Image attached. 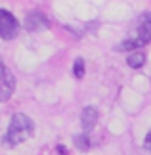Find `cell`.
Returning <instances> with one entry per match:
<instances>
[{
    "mask_svg": "<svg viewBox=\"0 0 151 155\" xmlns=\"http://www.w3.org/2000/svg\"><path fill=\"white\" fill-rule=\"evenodd\" d=\"M143 147H146L147 151H151V130L147 132V136H146V142H143Z\"/></svg>",
    "mask_w": 151,
    "mask_h": 155,
    "instance_id": "obj_10",
    "label": "cell"
},
{
    "mask_svg": "<svg viewBox=\"0 0 151 155\" xmlns=\"http://www.w3.org/2000/svg\"><path fill=\"white\" fill-rule=\"evenodd\" d=\"M19 31V23L8 10H0V38L10 40Z\"/></svg>",
    "mask_w": 151,
    "mask_h": 155,
    "instance_id": "obj_4",
    "label": "cell"
},
{
    "mask_svg": "<svg viewBox=\"0 0 151 155\" xmlns=\"http://www.w3.org/2000/svg\"><path fill=\"white\" fill-rule=\"evenodd\" d=\"M126 61H128V65H130L132 69H140L142 65L146 63V54H143V52H134V54H130V56H128Z\"/></svg>",
    "mask_w": 151,
    "mask_h": 155,
    "instance_id": "obj_7",
    "label": "cell"
},
{
    "mask_svg": "<svg viewBox=\"0 0 151 155\" xmlns=\"http://www.w3.org/2000/svg\"><path fill=\"white\" fill-rule=\"evenodd\" d=\"M34 130V123L29 119L27 115H23V113H15L14 117H11L10 121V127H8V132L4 134V146L8 147H15L23 144L27 138H31Z\"/></svg>",
    "mask_w": 151,
    "mask_h": 155,
    "instance_id": "obj_1",
    "label": "cell"
},
{
    "mask_svg": "<svg viewBox=\"0 0 151 155\" xmlns=\"http://www.w3.org/2000/svg\"><path fill=\"white\" fill-rule=\"evenodd\" d=\"M147 42H151V14H143L138 19L136 35L117 44V50H138Z\"/></svg>",
    "mask_w": 151,
    "mask_h": 155,
    "instance_id": "obj_2",
    "label": "cell"
},
{
    "mask_svg": "<svg viewBox=\"0 0 151 155\" xmlns=\"http://www.w3.org/2000/svg\"><path fill=\"white\" fill-rule=\"evenodd\" d=\"M14 90H15V77L11 75V71L0 59V102L10 100Z\"/></svg>",
    "mask_w": 151,
    "mask_h": 155,
    "instance_id": "obj_3",
    "label": "cell"
},
{
    "mask_svg": "<svg viewBox=\"0 0 151 155\" xmlns=\"http://www.w3.org/2000/svg\"><path fill=\"white\" fill-rule=\"evenodd\" d=\"M75 146H77L80 151H86L88 147H90V138H88V134L84 132V134L75 136Z\"/></svg>",
    "mask_w": 151,
    "mask_h": 155,
    "instance_id": "obj_8",
    "label": "cell"
},
{
    "mask_svg": "<svg viewBox=\"0 0 151 155\" xmlns=\"http://www.w3.org/2000/svg\"><path fill=\"white\" fill-rule=\"evenodd\" d=\"M80 121H82V128H84V132H90V130L96 127V123H98V109H96V107H92V105L84 107Z\"/></svg>",
    "mask_w": 151,
    "mask_h": 155,
    "instance_id": "obj_6",
    "label": "cell"
},
{
    "mask_svg": "<svg viewBox=\"0 0 151 155\" xmlns=\"http://www.w3.org/2000/svg\"><path fill=\"white\" fill-rule=\"evenodd\" d=\"M73 75L77 77V79H82V77H84V59L78 58L77 61L73 63Z\"/></svg>",
    "mask_w": 151,
    "mask_h": 155,
    "instance_id": "obj_9",
    "label": "cell"
},
{
    "mask_svg": "<svg viewBox=\"0 0 151 155\" xmlns=\"http://www.w3.org/2000/svg\"><path fill=\"white\" fill-rule=\"evenodd\" d=\"M23 25H25L27 31H40V29L48 27V17L40 12H31V14H27Z\"/></svg>",
    "mask_w": 151,
    "mask_h": 155,
    "instance_id": "obj_5",
    "label": "cell"
},
{
    "mask_svg": "<svg viewBox=\"0 0 151 155\" xmlns=\"http://www.w3.org/2000/svg\"><path fill=\"white\" fill-rule=\"evenodd\" d=\"M57 151H59V155H67V147H65V146H57Z\"/></svg>",
    "mask_w": 151,
    "mask_h": 155,
    "instance_id": "obj_11",
    "label": "cell"
}]
</instances>
